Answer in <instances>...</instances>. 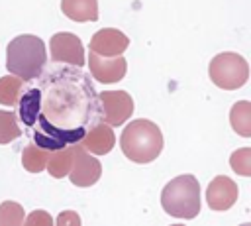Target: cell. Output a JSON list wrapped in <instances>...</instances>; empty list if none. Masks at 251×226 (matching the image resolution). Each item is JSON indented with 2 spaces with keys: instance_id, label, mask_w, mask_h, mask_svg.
Segmentation results:
<instances>
[{
  "instance_id": "19",
  "label": "cell",
  "mask_w": 251,
  "mask_h": 226,
  "mask_svg": "<svg viewBox=\"0 0 251 226\" xmlns=\"http://www.w3.org/2000/svg\"><path fill=\"white\" fill-rule=\"evenodd\" d=\"M24 224V208L18 202L6 200L0 204V226H20Z\"/></svg>"
},
{
  "instance_id": "11",
  "label": "cell",
  "mask_w": 251,
  "mask_h": 226,
  "mask_svg": "<svg viewBox=\"0 0 251 226\" xmlns=\"http://www.w3.org/2000/svg\"><path fill=\"white\" fill-rule=\"evenodd\" d=\"M114 143H116V134L112 126H108L106 122L90 126L80 138V145L92 155H106L114 147Z\"/></svg>"
},
{
  "instance_id": "15",
  "label": "cell",
  "mask_w": 251,
  "mask_h": 226,
  "mask_svg": "<svg viewBox=\"0 0 251 226\" xmlns=\"http://www.w3.org/2000/svg\"><path fill=\"white\" fill-rule=\"evenodd\" d=\"M229 122H231V128L239 136L251 138V104L247 100L235 102L229 112Z\"/></svg>"
},
{
  "instance_id": "5",
  "label": "cell",
  "mask_w": 251,
  "mask_h": 226,
  "mask_svg": "<svg viewBox=\"0 0 251 226\" xmlns=\"http://www.w3.org/2000/svg\"><path fill=\"white\" fill-rule=\"evenodd\" d=\"M96 98L102 108L100 120L112 128L122 126L133 114V98L126 90H104Z\"/></svg>"
},
{
  "instance_id": "8",
  "label": "cell",
  "mask_w": 251,
  "mask_h": 226,
  "mask_svg": "<svg viewBox=\"0 0 251 226\" xmlns=\"http://www.w3.org/2000/svg\"><path fill=\"white\" fill-rule=\"evenodd\" d=\"M88 67H90L92 77L102 85H112V83L122 81L127 71V63L122 55L104 57L94 51L88 53Z\"/></svg>"
},
{
  "instance_id": "4",
  "label": "cell",
  "mask_w": 251,
  "mask_h": 226,
  "mask_svg": "<svg viewBox=\"0 0 251 226\" xmlns=\"http://www.w3.org/2000/svg\"><path fill=\"white\" fill-rule=\"evenodd\" d=\"M208 73L216 86L224 90H237L249 79V65L239 53L224 51L210 61Z\"/></svg>"
},
{
  "instance_id": "21",
  "label": "cell",
  "mask_w": 251,
  "mask_h": 226,
  "mask_svg": "<svg viewBox=\"0 0 251 226\" xmlns=\"http://www.w3.org/2000/svg\"><path fill=\"white\" fill-rule=\"evenodd\" d=\"M24 224H27V226H51L53 218L45 210H33L27 218H24Z\"/></svg>"
},
{
  "instance_id": "1",
  "label": "cell",
  "mask_w": 251,
  "mask_h": 226,
  "mask_svg": "<svg viewBox=\"0 0 251 226\" xmlns=\"http://www.w3.org/2000/svg\"><path fill=\"white\" fill-rule=\"evenodd\" d=\"M47 63V49L43 39L31 33L14 37L6 49V69L22 81L37 79Z\"/></svg>"
},
{
  "instance_id": "18",
  "label": "cell",
  "mask_w": 251,
  "mask_h": 226,
  "mask_svg": "<svg viewBox=\"0 0 251 226\" xmlns=\"http://www.w3.org/2000/svg\"><path fill=\"white\" fill-rule=\"evenodd\" d=\"M20 126L16 122V114L8 110H0V143H10L20 138Z\"/></svg>"
},
{
  "instance_id": "3",
  "label": "cell",
  "mask_w": 251,
  "mask_h": 226,
  "mask_svg": "<svg viewBox=\"0 0 251 226\" xmlns=\"http://www.w3.org/2000/svg\"><path fill=\"white\" fill-rule=\"evenodd\" d=\"M161 206L175 218H196L200 212V183L194 175H178L161 191Z\"/></svg>"
},
{
  "instance_id": "17",
  "label": "cell",
  "mask_w": 251,
  "mask_h": 226,
  "mask_svg": "<svg viewBox=\"0 0 251 226\" xmlns=\"http://www.w3.org/2000/svg\"><path fill=\"white\" fill-rule=\"evenodd\" d=\"M24 81L18 79L16 75H6L0 77V102L6 106H14L22 94Z\"/></svg>"
},
{
  "instance_id": "7",
  "label": "cell",
  "mask_w": 251,
  "mask_h": 226,
  "mask_svg": "<svg viewBox=\"0 0 251 226\" xmlns=\"http://www.w3.org/2000/svg\"><path fill=\"white\" fill-rule=\"evenodd\" d=\"M51 59L55 63H69L73 67L84 65V47L80 39L71 31H59L49 39Z\"/></svg>"
},
{
  "instance_id": "12",
  "label": "cell",
  "mask_w": 251,
  "mask_h": 226,
  "mask_svg": "<svg viewBox=\"0 0 251 226\" xmlns=\"http://www.w3.org/2000/svg\"><path fill=\"white\" fill-rule=\"evenodd\" d=\"M61 10L73 22L98 20V0H61Z\"/></svg>"
},
{
  "instance_id": "13",
  "label": "cell",
  "mask_w": 251,
  "mask_h": 226,
  "mask_svg": "<svg viewBox=\"0 0 251 226\" xmlns=\"http://www.w3.org/2000/svg\"><path fill=\"white\" fill-rule=\"evenodd\" d=\"M18 118L25 124V126H33L39 112H41V90L37 86L25 90L20 98H18Z\"/></svg>"
},
{
  "instance_id": "9",
  "label": "cell",
  "mask_w": 251,
  "mask_h": 226,
  "mask_svg": "<svg viewBox=\"0 0 251 226\" xmlns=\"http://www.w3.org/2000/svg\"><path fill=\"white\" fill-rule=\"evenodd\" d=\"M237 200V185L226 175H218L206 189V202L212 210H227Z\"/></svg>"
},
{
  "instance_id": "10",
  "label": "cell",
  "mask_w": 251,
  "mask_h": 226,
  "mask_svg": "<svg viewBox=\"0 0 251 226\" xmlns=\"http://www.w3.org/2000/svg\"><path fill=\"white\" fill-rule=\"evenodd\" d=\"M129 45V37L116 29V28H104L100 31H96L90 39V51L104 55V57H114V55H122Z\"/></svg>"
},
{
  "instance_id": "20",
  "label": "cell",
  "mask_w": 251,
  "mask_h": 226,
  "mask_svg": "<svg viewBox=\"0 0 251 226\" xmlns=\"http://www.w3.org/2000/svg\"><path fill=\"white\" fill-rule=\"evenodd\" d=\"M229 165L237 175L249 177L251 175V147H241L229 157Z\"/></svg>"
},
{
  "instance_id": "16",
  "label": "cell",
  "mask_w": 251,
  "mask_h": 226,
  "mask_svg": "<svg viewBox=\"0 0 251 226\" xmlns=\"http://www.w3.org/2000/svg\"><path fill=\"white\" fill-rule=\"evenodd\" d=\"M47 155H49L47 149L39 147L35 141H29L22 151V165L29 173H39L47 165Z\"/></svg>"
},
{
  "instance_id": "6",
  "label": "cell",
  "mask_w": 251,
  "mask_h": 226,
  "mask_svg": "<svg viewBox=\"0 0 251 226\" xmlns=\"http://www.w3.org/2000/svg\"><path fill=\"white\" fill-rule=\"evenodd\" d=\"M67 175L76 187H92L102 175V163L76 141L73 143V163Z\"/></svg>"
},
{
  "instance_id": "22",
  "label": "cell",
  "mask_w": 251,
  "mask_h": 226,
  "mask_svg": "<svg viewBox=\"0 0 251 226\" xmlns=\"http://www.w3.org/2000/svg\"><path fill=\"white\" fill-rule=\"evenodd\" d=\"M55 224H59V226H65V224H80V218L73 210H65V212L59 214V218L55 220Z\"/></svg>"
},
{
  "instance_id": "2",
  "label": "cell",
  "mask_w": 251,
  "mask_h": 226,
  "mask_svg": "<svg viewBox=\"0 0 251 226\" xmlns=\"http://www.w3.org/2000/svg\"><path fill=\"white\" fill-rule=\"evenodd\" d=\"M124 155L133 163H151L163 151V134L151 120H133L120 138Z\"/></svg>"
},
{
  "instance_id": "14",
  "label": "cell",
  "mask_w": 251,
  "mask_h": 226,
  "mask_svg": "<svg viewBox=\"0 0 251 226\" xmlns=\"http://www.w3.org/2000/svg\"><path fill=\"white\" fill-rule=\"evenodd\" d=\"M71 163H73V143L49 151L45 169L49 171L51 177H55V179H63V177L69 173Z\"/></svg>"
}]
</instances>
